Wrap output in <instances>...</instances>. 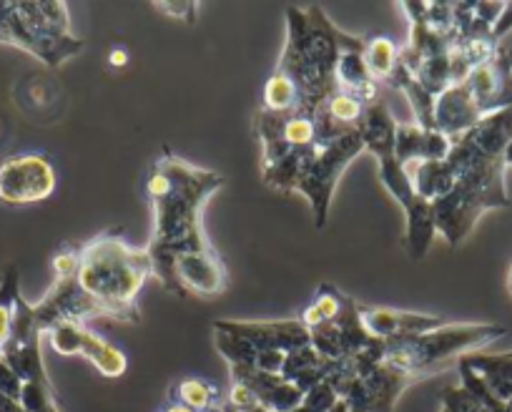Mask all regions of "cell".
<instances>
[{"label":"cell","instance_id":"cell-31","mask_svg":"<svg viewBox=\"0 0 512 412\" xmlns=\"http://www.w3.org/2000/svg\"><path fill=\"white\" fill-rule=\"evenodd\" d=\"M211 412H221V407H216V410H211Z\"/></svg>","mask_w":512,"mask_h":412},{"label":"cell","instance_id":"cell-22","mask_svg":"<svg viewBox=\"0 0 512 412\" xmlns=\"http://www.w3.org/2000/svg\"><path fill=\"white\" fill-rule=\"evenodd\" d=\"M364 63H367V71L372 73L374 81L390 83L392 73L400 63V48L387 36L367 38L364 41Z\"/></svg>","mask_w":512,"mask_h":412},{"label":"cell","instance_id":"cell-19","mask_svg":"<svg viewBox=\"0 0 512 412\" xmlns=\"http://www.w3.org/2000/svg\"><path fill=\"white\" fill-rule=\"evenodd\" d=\"M452 139L432 129H422L420 124H397L395 154L402 166L417 161H442L450 154Z\"/></svg>","mask_w":512,"mask_h":412},{"label":"cell","instance_id":"cell-1","mask_svg":"<svg viewBox=\"0 0 512 412\" xmlns=\"http://www.w3.org/2000/svg\"><path fill=\"white\" fill-rule=\"evenodd\" d=\"M512 141V106L487 116L480 124L455 136L447 154L452 191L432 204L435 232L450 247H460L480 217L492 209H507L505 146Z\"/></svg>","mask_w":512,"mask_h":412},{"label":"cell","instance_id":"cell-18","mask_svg":"<svg viewBox=\"0 0 512 412\" xmlns=\"http://www.w3.org/2000/svg\"><path fill=\"white\" fill-rule=\"evenodd\" d=\"M231 367V382H241L249 387L256 395V400L262 402L269 412H292L294 407L302 402L304 392L282 375L274 372L256 370L249 365H229Z\"/></svg>","mask_w":512,"mask_h":412},{"label":"cell","instance_id":"cell-29","mask_svg":"<svg viewBox=\"0 0 512 412\" xmlns=\"http://www.w3.org/2000/svg\"><path fill=\"white\" fill-rule=\"evenodd\" d=\"M329 412H352V410H349V405H347V402H344V400H339L337 405H334L332 410H329Z\"/></svg>","mask_w":512,"mask_h":412},{"label":"cell","instance_id":"cell-2","mask_svg":"<svg viewBox=\"0 0 512 412\" xmlns=\"http://www.w3.org/2000/svg\"><path fill=\"white\" fill-rule=\"evenodd\" d=\"M224 184L226 179L221 174L189 164L171 151H164L146 174L144 189L154 217L146 249L154 262V277L171 294H176L174 259L179 254L206 252L214 247L206 237L201 217L211 196Z\"/></svg>","mask_w":512,"mask_h":412},{"label":"cell","instance_id":"cell-11","mask_svg":"<svg viewBox=\"0 0 512 412\" xmlns=\"http://www.w3.org/2000/svg\"><path fill=\"white\" fill-rule=\"evenodd\" d=\"M56 191V169L46 154L8 156L0 164V199L11 206L46 201Z\"/></svg>","mask_w":512,"mask_h":412},{"label":"cell","instance_id":"cell-5","mask_svg":"<svg viewBox=\"0 0 512 412\" xmlns=\"http://www.w3.org/2000/svg\"><path fill=\"white\" fill-rule=\"evenodd\" d=\"M362 151H367V146L359 129L334 144L314 146L302 154L287 156L279 164L262 169V179L269 189H277L282 194H302L312 206L314 224L322 229L327 224L337 181Z\"/></svg>","mask_w":512,"mask_h":412},{"label":"cell","instance_id":"cell-30","mask_svg":"<svg viewBox=\"0 0 512 412\" xmlns=\"http://www.w3.org/2000/svg\"><path fill=\"white\" fill-rule=\"evenodd\" d=\"M507 292L512 294V267H510V272H507Z\"/></svg>","mask_w":512,"mask_h":412},{"label":"cell","instance_id":"cell-25","mask_svg":"<svg viewBox=\"0 0 512 412\" xmlns=\"http://www.w3.org/2000/svg\"><path fill=\"white\" fill-rule=\"evenodd\" d=\"M156 11L161 13H169L171 18H176V21H186V23H194V13H196V6L194 3H184V6H179V3H171V6H166V3H156Z\"/></svg>","mask_w":512,"mask_h":412},{"label":"cell","instance_id":"cell-12","mask_svg":"<svg viewBox=\"0 0 512 412\" xmlns=\"http://www.w3.org/2000/svg\"><path fill=\"white\" fill-rule=\"evenodd\" d=\"M33 315H36L38 330L46 337L53 327L68 325V322L88 325V322L98 320V317H106V312H103V307L91 294L83 292L81 284L76 282V274H73V277L53 279L46 297L38 304H33Z\"/></svg>","mask_w":512,"mask_h":412},{"label":"cell","instance_id":"cell-23","mask_svg":"<svg viewBox=\"0 0 512 412\" xmlns=\"http://www.w3.org/2000/svg\"><path fill=\"white\" fill-rule=\"evenodd\" d=\"M18 297H21V272H18L16 264H8L0 274V350L6 347L8 337H11Z\"/></svg>","mask_w":512,"mask_h":412},{"label":"cell","instance_id":"cell-17","mask_svg":"<svg viewBox=\"0 0 512 412\" xmlns=\"http://www.w3.org/2000/svg\"><path fill=\"white\" fill-rule=\"evenodd\" d=\"M359 317L362 325L374 340L392 342L402 340V337L425 335V332L440 330L447 325L445 317L437 315H422V312H407V309H392V307H372V304L359 302Z\"/></svg>","mask_w":512,"mask_h":412},{"label":"cell","instance_id":"cell-4","mask_svg":"<svg viewBox=\"0 0 512 412\" xmlns=\"http://www.w3.org/2000/svg\"><path fill=\"white\" fill-rule=\"evenodd\" d=\"M76 249V282L83 292L91 294L111 320L139 325L141 309L136 297L154 277L149 249L131 247L123 229H106Z\"/></svg>","mask_w":512,"mask_h":412},{"label":"cell","instance_id":"cell-3","mask_svg":"<svg viewBox=\"0 0 512 412\" xmlns=\"http://www.w3.org/2000/svg\"><path fill=\"white\" fill-rule=\"evenodd\" d=\"M357 36L339 31L324 8H287V43L277 71L297 93V114L312 116L339 93L337 63Z\"/></svg>","mask_w":512,"mask_h":412},{"label":"cell","instance_id":"cell-27","mask_svg":"<svg viewBox=\"0 0 512 412\" xmlns=\"http://www.w3.org/2000/svg\"><path fill=\"white\" fill-rule=\"evenodd\" d=\"M161 412H194V410H189V407H184V405H179V402H166V407Z\"/></svg>","mask_w":512,"mask_h":412},{"label":"cell","instance_id":"cell-7","mask_svg":"<svg viewBox=\"0 0 512 412\" xmlns=\"http://www.w3.org/2000/svg\"><path fill=\"white\" fill-rule=\"evenodd\" d=\"M512 106V48L500 46L490 61L477 66L465 81L447 88L435 101L432 131L447 139L465 134L487 116Z\"/></svg>","mask_w":512,"mask_h":412},{"label":"cell","instance_id":"cell-15","mask_svg":"<svg viewBox=\"0 0 512 412\" xmlns=\"http://www.w3.org/2000/svg\"><path fill=\"white\" fill-rule=\"evenodd\" d=\"M415 382L417 380L402 375L395 367L382 362L369 375L354 380L342 400L347 402L352 412H392L402 392L415 385Z\"/></svg>","mask_w":512,"mask_h":412},{"label":"cell","instance_id":"cell-21","mask_svg":"<svg viewBox=\"0 0 512 412\" xmlns=\"http://www.w3.org/2000/svg\"><path fill=\"white\" fill-rule=\"evenodd\" d=\"M169 400L179 402V405L189 407L194 412H211L216 407H221L224 395L216 385L211 382L199 380V377H186V380L176 382L169 390Z\"/></svg>","mask_w":512,"mask_h":412},{"label":"cell","instance_id":"cell-6","mask_svg":"<svg viewBox=\"0 0 512 412\" xmlns=\"http://www.w3.org/2000/svg\"><path fill=\"white\" fill-rule=\"evenodd\" d=\"M395 136H397V121L392 119L390 109L384 101H374L367 109L362 121V139L367 151H372L374 159L379 164V181L397 201L402 204L407 214V232L405 244L412 259L420 262L430 249L432 239H435V219H432V206L417 196L415 186H412L407 169L400 164L395 154Z\"/></svg>","mask_w":512,"mask_h":412},{"label":"cell","instance_id":"cell-28","mask_svg":"<svg viewBox=\"0 0 512 412\" xmlns=\"http://www.w3.org/2000/svg\"><path fill=\"white\" fill-rule=\"evenodd\" d=\"M502 159H505V166H512V141L505 146V154H502Z\"/></svg>","mask_w":512,"mask_h":412},{"label":"cell","instance_id":"cell-24","mask_svg":"<svg viewBox=\"0 0 512 412\" xmlns=\"http://www.w3.org/2000/svg\"><path fill=\"white\" fill-rule=\"evenodd\" d=\"M23 392V380L6 365V360L0 357V395L11 397V400L21 402Z\"/></svg>","mask_w":512,"mask_h":412},{"label":"cell","instance_id":"cell-8","mask_svg":"<svg viewBox=\"0 0 512 412\" xmlns=\"http://www.w3.org/2000/svg\"><path fill=\"white\" fill-rule=\"evenodd\" d=\"M505 327L495 322H480V325H442L440 330L425 332V335L402 337V340L384 342V365L395 367L402 375L412 380H425L437 375L470 352L505 337Z\"/></svg>","mask_w":512,"mask_h":412},{"label":"cell","instance_id":"cell-16","mask_svg":"<svg viewBox=\"0 0 512 412\" xmlns=\"http://www.w3.org/2000/svg\"><path fill=\"white\" fill-rule=\"evenodd\" d=\"M214 330L241 337V340L251 342L256 350H279L284 352V355L312 345V337H309V330L302 325V320H279V322L219 320L214 322Z\"/></svg>","mask_w":512,"mask_h":412},{"label":"cell","instance_id":"cell-10","mask_svg":"<svg viewBox=\"0 0 512 412\" xmlns=\"http://www.w3.org/2000/svg\"><path fill=\"white\" fill-rule=\"evenodd\" d=\"M302 325L309 330L314 350L329 362L357 355L377 342L364 330L357 299L329 282L319 284L312 304L304 307Z\"/></svg>","mask_w":512,"mask_h":412},{"label":"cell","instance_id":"cell-9","mask_svg":"<svg viewBox=\"0 0 512 412\" xmlns=\"http://www.w3.org/2000/svg\"><path fill=\"white\" fill-rule=\"evenodd\" d=\"M0 43L28 51L48 68H61L86 43L71 31L66 3H0Z\"/></svg>","mask_w":512,"mask_h":412},{"label":"cell","instance_id":"cell-14","mask_svg":"<svg viewBox=\"0 0 512 412\" xmlns=\"http://www.w3.org/2000/svg\"><path fill=\"white\" fill-rule=\"evenodd\" d=\"M174 282L179 297H186V294L204 299L219 297L229 287V269L216 247L206 252L179 254L174 259Z\"/></svg>","mask_w":512,"mask_h":412},{"label":"cell","instance_id":"cell-13","mask_svg":"<svg viewBox=\"0 0 512 412\" xmlns=\"http://www.w3.org/2000/svg\"><path fill=\"white\" fill-rule=\"evenodd\" d=\"M46 337L58 355L86 357L103 377H121L126 372V355L118 347L108 345L103 337H98L83 322H68V325L53 327Z\"/></svg>","mask_w":512,"mask_h":412},{"label":"cell","instance_id":"cell-20","mask_svg":"<svg viewBox=\"0 0 512 412\" xmlns=\"http://www.w3.org/2000/svg\"><path fill=\"white\" fill-rule=\"evenodd\" d=\"M329 370H332V362L324 360L312 345H307L302 350L289 352L282 367V377L292 382V385H297L302 392H309L319 382L327 380Z\"/></svg>","mask_w":512,"mask_h":412},{"label":"cell","instance_id":"cell-26","mask_svg":"<svg viewBox=\"0 0 512 412\" xmlns=\"http://www.w3.org/2000/svg\"><path fill=\"white\" fill-rule=\"evenodd\" d=\"M108 61H111V66H126V53H123V51H111Z\"/></svg>","mask_w":512,"mask_h":412}]
</instances>
